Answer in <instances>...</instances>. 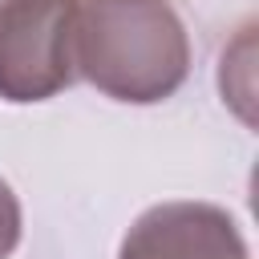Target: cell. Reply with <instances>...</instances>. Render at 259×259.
Listing matches in <instances>:
<instances>
[{
    "mask_svg": "<svg viewBox=\"0 0 259 259\" xmlns=\"http://www.w3.org/2000/svg\"><path fill=\"white\" fill-rule=\"evenodd\" d=\"M117 259H251V251L227 206L170 198L130 223Z\"/></svg>",
    "mask_w": 259,
    "mask_h": 259,
    "instance_id": "cell-3",
    "label": "cell"
},
{
    "mask_svg": "<svg viewBox=\"0 0 259 259\" xmlns=\"http://www.w3.org/2000/svg\"><path fill=\"white\" fill-rule=\"evenodd\" d=\"M20 227H24V214H20V198L16 190L0 178V259H8L20 243Z\"/></svg>",
    "mask_w": 259,
    "mask_h": 259,
    "instance_id": "cell-4",
    "label": "cell"
},
{
    "mask_svg": "<svg viewBox=\"0 0 259 259\" xmlns=\"http://www.w3.org/2000/svg\"><path fill=\"white\" fill-rule=\"evenodd\" d=\"M77 0H0V97L32 105L77 81Z\"/></svg>",
    "mask_w": 259,
    "mask_h": 259,
    "instance_id": "cell-2",
    "label": "cell"
},
{
    "mask_svg": "<svg viewBox=\"0 0 259 259\" xmlns=\"http://www.w3.org/2000/svg\"><path fill=\"white\" fill-rule=\"evenodd\" d=\"M77 81L125 105H158L190 77V32L170 0H77Z\"/></svg>",
    "mask_w": 259,
    "mask_h": 259,
    "instance_id": "cell-1",
    "label": "cell"
}]
</instances>
